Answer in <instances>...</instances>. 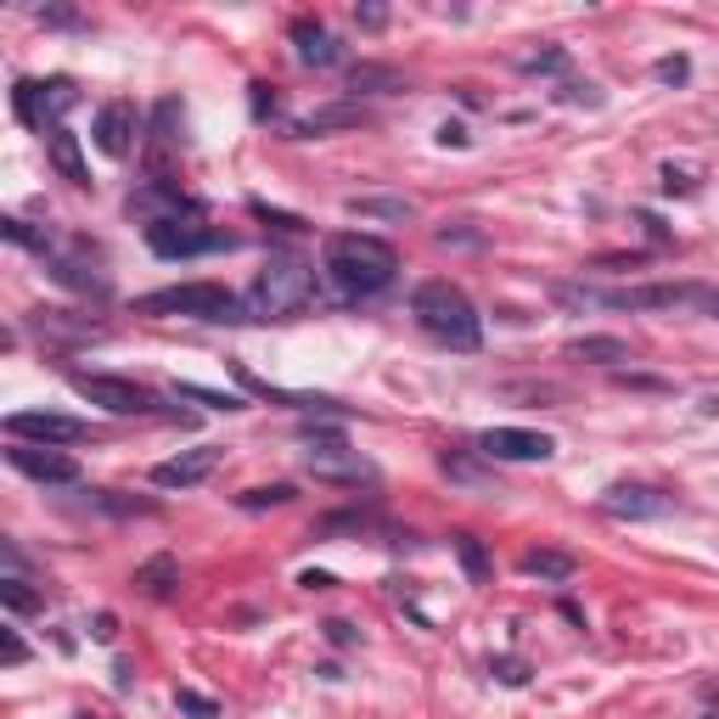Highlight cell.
I'll return each mask as SVG.
<instances>
[{"label": "cell", "mask_w": 719, "mask_h": 719, "mask_svg": "<svg viewBox=\"0 0 719 719\" xmlns=\"http://www.w3.org/2000/svg\"><path fill=\"white\" fill-rule=\"evenodd\" d=\"M321 270L332 275V287L343 298H377L393 287V270H399V254L372 231H338L327 236V254H321Z\"/></svg>", "instance_id": "1"}, {"label": "cell", "mask_w": 719, "mask_h": 719, "mask_svg": "<svg viewBox=\"0 0 719 719\" xmlns=\"http://www.w3.org/2000/svg\"><path fill=\"white\" fill-rule=\"evenodd\" d=\"M411 315H416V327L433 338V343H445L456 354H472L478 343H484V315L472 309V298L445 282V275H427V282H416L411 293Z\"/></svg>", "instance_id": "2"}, {"label": "cell", "mask_w": 719, "mask_h": 719, "mask_svg": "<svg viewBox=\"0 0 719 719\" xmlns=\"http://www.w3.org/2000/svg\"><path fill=\"white\" fill-rule=\"evenodd\" d=\"M568 304H608V309H669V315H714L719 321V287L703 282H647L624 293H590V287H556Z\"/></svg>", "instance_id": "3"}, {"label": "cell", "mask_w": 719, "mask_h": 719, "mask_svg": "<svg viewBox=\"0 0 719 719\" xmlns=\"http://www.w3.org/2000/svg\"><path fill=\"white\" fill-rule=\"evenodd\" d=\"M135 315H186V321H209V327H231L248 321V298H236L220 282H180V287H157L135 298Z\"/></svg>", "instance_id": "4"}, {"label": "cell", "mask_w": 719, "mask_h": 719, "mask_svg": "<svg viewBox=\"0 0 719 719\" xmlns=\"http://www.w3.org/2000/svg\"><path fill=\"white\" fill-rule=\"evenodd\" d=\"M315 298H321V282H315L309 264H298V259H270V264L254 275L248 315H259V321H287V315H304Z\"/></svg>", "instance_id": "5"}, {"label": "cell", "mask_w": 719, "mask_h": 719, "mask_svg": "<svg viewBox=\"0 0 719 719\" xmlns=\"http://www.w3.org/2000/svg\"><path fill=\"white\" fill-rule=\"evenodd\" d=\"M68 388L79 399L102 405L107 416H152L157 411V393L130 382V377H107V372H68Z\"/></svg>", "instance_id": "6"}, {"label": "cell", "mask_w": 719, "mask_h": 719, "mask_svg": "<svg viewBox=\"0 0 719 719\" xmlns=\"http://www.w3.org/2000/svg\"><path fill=\"white\" fill-rule=\"evenodd\" d=\"M146 248L157 259H197V254H220L236 248V236L203 220H164V225H146Z\"/></svg>", "instance_id": "7"}, {"label": "cell", "mask_w": 719, "mask_h": 719, "mask_svg": "<svg viewBox=\"0 0 719 719\" xmlns=\"http://www.w3.org/2000/svg\"><path fill=\"white\" fill-rule=\"evenodd\" d=\"M7 433L17 438V445H46V450L85 445V438H96V427H91V422H79V416H57V411H12V416H7Z\"/></svg>", "instance_id": "8"}, {"label": "cell", "mask_w": 719, "mask_h": 719, "mask_svg": "<svg viewBox=\"0 0 719 719\" xmlns=\"http://www.w3.org/2000/svg\"><path fill=\"white\" fill-rule=\"evenodd\" d=\"M135 220H146V225H164V220H197L203 214V203H197V197H186L175 180H146L141 191H130V203H125Z\"/></svg>", "instance_id": "9"}, {"label": "cell", "mask_w": 719, "mask_h": 719, "mask_svg": "<svg viewBox=\"0 0 719 719\" xmlns=\"http://www.w3.org/2000/svg\"><path fill=\"white\" fill-rule=\"evenodd\" d=\"M478 456H490V461H551L556 438L534 433V427H490V433H478Z\"/></svg>", "instance_id": "10"}, {"label": "cell", "mask_w": 719, "mask_h": 719, "mask_svg": "<svg viewBox=\"0 0 719 719\" xmlns=\"http://www.w3.org/2000/svg\"><path fill=\"white\" fill-rule=\"evenodd\" d=\"M304 467L321 478V484H377V467L360 456V450H349L343 438H338V445H309V450H304Z\"/></svg>", "instance_id": "11"}, {"label": "cell", "mask_w": 719, "mask_h": 719, "mask_svg": "<svg viewBox=\"0 0 719 719\" xmlns=\"http://www.w3.org/2000/svg\"><path fill=\"white\" fill-rule=\"evenodd\" d=\"M596 506H602V517H618V523H658V517L674 511V500L652 484H613Z\"/></svg>", "instance_id": "12"}, {"label": "cell", "mask_w": 719, "mask_h": 719, "mask_svg": "<svg viewBox=\"0 0 719 719\" xmlns=\"http://www.w3.org/2000/svg\"><path fill=\"white\" fill-rule=\"evenodd\" d=\"M7 461H12V472L34 478V484H79V461L62 450H46V445H17L12 438Z\"/></svg>", "instance_id": "13"}, {"label": "cell", "mask_w": 719, "mask_h": 719, "mask_svg": "<svg viewBox=\"0 0 719 719\" xmlns=\"http://www.w3.org/2000/svg\"><path fill=\"white\" fill-rule=\"evenodd\" d=\"M214 467H220V450L214 445H197V450H180L169 461H157L152 467V484L157 490H191V484H203Z\"/></svg>", "instance_id": "14"}, {"label": "cell", "mask_w": 719, "mask_h": 719, "mask_svg": "<svg viewBox=\"0 0 719 719\" xmlns=\"http://www.w3.org/2000/svg\"><path fill=\"white\" fill-rule=\"evenodd\" d=\"M135 130H141V113H135V102H107L102 113H96V146L107 152V157H130V146H135Z\"/></svg>", "instance_id": "15"}, {"label": "cell", "mask_w": 719, "mask_h": 719, "mask_svg": "<svg viewBox=\"0 0 719 719\" xmlns=\"http://www.w3.org/2000/svg\"><path fill=\"white\" fill-rule=\"evenodd\" d=\"M46 157H51V169L68 180V186H91V169H85V152H79V135L73 130H51L46 135Z\"/></svg>", "instance_id": "16"}, {"label": "cell", "mask_w": 719, "mask_h": 719, "mask_svg": "<svg viewBox=\"0 0 719 719\" xmlns=\"http://www.w3.org/2000/svg\"><path fill=\"white\" fill-rule=\"evenodd\" d=\"M293 46H298V62H309V68H332V62L343 57L338 39H332L321 23H309V17L293 23Z\"/></svg>", "instance_id": "17"}, {"label": "cell", "mask_w": 719, "mask_h": 719, "mask_svg": "<svg viewBox=\"0 0 719 719\" xmlns=\"http://www.w3.org/2000/svg\"><path fill=\"white\" fill-rule=\"evenodd\" d=\"M568 360H579V366H624L629 343L613 338V332H590V338H574V343H568Z\"/></svg>", "instance_id": "18"}, {"label": "cell", "mask_w": 719, "mask_h": 719, "mask_svg": "<svg viewBox=\"0 0 719 719\" xmlns=\"http://www.w3.org/2000/svg\"><path fill=\"white\" fill-rule=\"evenodd\" d=\"M517 568H523L529 579H545V585H568L579 574V563H574L568 551H545V545L523 551V556H517Z\"/></svg>", "instance_id": "19"}, {"label": "cell", "mask_w": 719, "mask_h": 719, "mask_svg": "<svg viewBox=\"0 0 719 719\" xmlns=\"http://www.w3.org/2000/svg\"><path fill=\"white\" fill-rule=\"evenodd\" d=\"M349 214L382 220V225H405V220H416V203L411 197H349Z\"/></svg>", "instance_id": "20"}, {"label": "cell", "mask_w": 719, "mask_h": 719, "mask_svg": "<svg viewBox=\"0 0 719 719\" xmlns=\"http://www.w3.org/2000/svg\"><path fill=\"white\" fill-rule=\"evenodd\" d=\"M349 91L354 96H393V91H405V79H399L393 68H382V62H354L349 68Z\"/></svg>", "instance_id": "21"}, {"label": "cell", "mask_w": 719, "mask_h": 719, "mask_svg": "<svg viewBox=\"0 0 719 719\" xmlns=\"http://www.w3.org/2000/svg\"><path fill=\"white\" fill-rule=\"evenodd\" d=\"M360 125H366V113H360V107H321V113H309V118H298V125H293V135H327V130H360Z\"/></svg>", "instance_id": "22"}, {"label": "cell", "mask_w": 719, "mask_h": 719, "mask_svg": "<svg viewBox=\"0 0 719 719\" xmlns=\"http://www.w3.org/2000/svg\"><path fill=\"white\" fill-rule=\"evenodd\" d=\"M135 585L164 602V596H175V585H180V563H175V556H152V563L135 568Z\"/></svg>", "instance_id": "23"}, {"label": "cell", "mask_w": 719, "mask_h": 719, "mask_svg": "<svg viewBox=\"0 0 719 719\" xmlns=\"http://www.w3.org/2000/svg\"><path fill=\"white\" fill-rule=\"evenodd\" d=\"M68 107H79V85L68 73L46 79V85H39V125H46V118H62Z\"/></svg>", "instance_id": "24"}, {"label": "cell", "mask_w": 719, "mask_h": 719, "mask_svg": "<svg viewBox=\"0 0 719 719\" xmlns=\"http://www.w3.org/2000/svg\"><path fill=\"white\" fill-rule=\"evenodd\" d=\"M180 130H186V107L175 96H164V102H157V113H152V141L157 146H180L186 141Z\"/></svg>", "instance_id": "25"}, {"label": "cell", "mask_w": 719, "mask_h": 719, "mask_svg": "<svg viewBox=\"0 0 719 719\" xmlns=\"http://www.w3.org/2000/svg\"><path fill=\"white\" fill-rule=\"evenodd\" d=\"M34 327L51 332V338H102L96 321H73L68 309H34Z\"/></svg>", "instance_id": "26"}, {"label": "cell", "mask_w": 719, "mask_h": 719, "mask_svg": "<svg viewBox=\"0 0 719 719\" xmlns=\"http://www.w3.org/2000/svg\"><path fill=\"white\" fill-rule=\"evenodd\" d=\"M438 467H445L456 484H467V490H490V484H495V478L472 461V450H445V456H438Z\"/></svg>", "instance_id": "27"}, {"label": "cell", "mask_w": 719, "mask_h": 719, "mask_svg": "<svg viewBox=\"0 0 719 719\" xmlns=\"http://www.w3.org/2000/svg\"><path fill=\"white\" fill-rule=\"evenodd\" d=\"M51 275L62 287H79V293H96V298H107V282L96 270H85V264H73V259H51Z\"/></svg>", "instance_id": "28"}, {"label": "cell", "mask_w": 719, "mask_h": 719, "mask_svg": "<svg viewBox=\"0 0 719 719\" xmlns=\"http://www.w3.org/2000/svg\"><path fill=\"white\" fill-rule=\"evenodd\" d=\"M175 399H191V405H209V411H243V405H248V399L220 393V388H203V382H175Z\"/></svg>", "instance_id": "29"}, {"label": "cell", "mask_w": 719, "mask_h": 719, "mask_svg": "<svg viewBox=\"0 0 719 719\" xmlns=\"http://www.w3.org/2000/svg\"><path fill=\"white\" fill-rule=\"evenodd\" d=\"M293 500H298L293 484H264V490H243V495H236V506H243V511H270V506H293Z\"/></svg>", "instance_id": "30"}, {"label": "cell", "mask_w": 719, "mask_h": 719, "mask_svg": "<svg viewBox=\"0 0 719 719\" xmlns=\"http://www.w3.org/2000/svg\"><path fill=\"white\" fill-rule=\"evenodd\" d=\"M0 236H7V243H17V248H34V254H51V243H57L51 231H34L28 220H0Z\"/></svg>", "instance_id": "31"}, {"label": "cell", "mask_w": 719, "mask_h": 719, "mask_svg": "<svg viewBox=\"0 0 719 719\" xmlns=\"http://www.w3.org/2000/svg\"><path fill=\"white\" fill-rule=\"evenodd\" d=\"M0 602H7V613H39L46 608V596L28 590L23 579H0Z\"/></svg>", "instance_id": "32"}, {"label": "cell", "mask_w": 719, "mask_h": 719, "mask_svg": "<svg viewBox=\"0 0 719 719\" xmlns=\"http://www.w3.org/2000/svg\"><path fill=\"white\" fill-rule=\"evenodd\" d=\"M450 545H456V556H461V568H467V579H472V585L490 574V556H484V545H478V534H456Z\"/></svg>", "instance_id": "33"}, {"label": "cell", "mask_w": 719, "mask_h": 719, "mask_svg": "<svg viewBox=\"0 0 719 719\" xmlns=\"http://www.w3.org/2000/svg\"><path fill=\"white\" fill-rule=\"evenodd\" d=\"M96 506H102V511H113V517H152V511H157L152 500H125L118 490H102V495H96Z\"/></svg>", "instance_id": "34"}, {"label": "cell", "mask_w": 719, "mask_h": 719, "mask_svg": "<svg viewBox=\"0 0 719 719\" xmlns=\"http://www.w3.org/2000/svg\"><path fill=\"white\" fill-rule=\"evenodd\" d=\"M12 107H17V118H23V125H34V130H39V85H34V79H17Z\"/></svg>", "instance_id": "35"}, {"label": "cell", "mask_w": 719, "mask_h": 719, "mask_svg": "<svg viewBox=\"0 0 719 719\" xmlns=\"http://www.w3.org/2000/svg\"><path fill=\"white\" fill-rule=\"evenodd\" d=\"M175 708H180V714H191V719H214V714H220V703H214V697H203V692H175Z\"/></svg>", "instance_id": "36"}, {"label": "cell", "mask_w": 719, "mask_h": 719, "mask_svg": "<svg viewBox=\"0 0 719 719\" xmlns=\"http://www.w3.org/2000/svg\"><path fill=\"white\" fill-rule=\"evenodd\" d=\"M259 220H270L275 231H304V220H293V214H282V209H270V203H259V197H254V203H248Z\"/></svg>", "instance_id": "37"}, {"label": "cell", "mask_w": 719, "mask_h": 719, "mask_svg": "<svg viewBox=\"0 0 719 719\" xmlns=\"http://www.w3.org/2000/svg\"><path fill=\"white\" fill-rule=\"evenodd\" d=\"M563 68H568V51H540L523 62V73H563Z\"/></svg>", "instance_id": "38"}, {"label": "cell", "mask_w": 719, "mask_h": 719, "mask_svg": "<svg viewBox=\"0 0 719 719\" xmlns=\"http://www.w3.org/2000/svg\"><path fill=\"white\" fill-rule=\"evenodd\" d=\"M0 641H7V669H17V663H28V641H23V635L7 624V629H0Z\"/></svg>", "instance_id": "39"}, {"label": "cell", "mask_w": 719, "mask_h": 719, "mask_svg": "<svg viewBox=\"0 0 719 719\" xmlns=\"http://www.w3.org/2000/svg\"><path fill=\"white\" fill-rule=\"evenodd\" d=\"M686 73H692L686 57H663V62H658V79H663V85H686Z\"/></svg>", "instance_id": "40"}, {"label": "cell", "mask_w": 719, "mask_h": 719, "mask_svg": "<svg viewBox=\"0 0 719 719\" xmlns=\"http://www.w3.org/2000/svg\"><path fill=\"white\" fill-rule=\"evenodd\" d=\"M618 382H624V388H641V393H669V382H663V377H635V372H618Z\"/></svg>", "instance_id": "41"}, {"label": "cell", "mask_w": 719, "mask_h": 719, "mask_svg": "<svg viewBox=\"0 0 719 719\" xmlns=\"http://www.w3.org/2000/svg\"><path fill=\"white\" fill-rule=\"evenodd\" d=\"M327 641H332V647H354V641H360V635H354V624H343V618H332V624H327Z\"/></svg>", "instance_id": "42"}, {"label": "cell", "mask_w": 719, "mask_h": 719, "mask_svg": "<svg viewBox=\"0 0 719 719\" xmlns=\"http://www.w3.org/2000/svg\"><path fill=\"white\" fill-rule=\"evenodd\" d=\"M254 118H275V91L270 85H254Z\"/></svg>", "instance_id": "43"}, {"label": "cell", "mask_w": 719, "mask_h": 719, "mask_svg": "<svg viewBox=\"0 0 719 719\" xmlns=\"http://www.w3.org/2000/svg\"><path fill=\"white\" fill-rule=\"evenodd\" d=\"M91 635H96V641H113V635H118V618H113V613H96Z\"/></svg>", "instance_id": "44"}, {"label": "cell", "mask_w": 719, "mask_h": 719, "mask_svg": "<svg viewBox=\"0 0 719 719\" xmlns=\"http://www.w3.org/2000/svg\"><path fill=\"white\" fill-rule=\"evenodd\" d=\"M298 585H304V590H332L338 579H332V574H321V568H309V574H304Z\"/></svg>", "instance_id": "45"}, {"label": "cell", "mask_w": 719, "mask_h": 719, "mask_svg": "<svg viewBox=\"0 0 719 719\" xmlns=\"http://www.w3.org/2000/svg\"><path fill=\"white\" fill-rule=\"evenodd\" d=\"M46 23H57V28H79V12H68V7H57V12H39Z\"/></svg>", "instance_id": "46"}, {"label": "cell", "mask_w": 719, "mask_h": 719, "mask_svg": "<svg viewBox=\"0 0 719 719\" xmlns=\"http://www.w3.org/2000/svg\"><path fill=\"white\" fill-rule=\"evenodd\" d=\"M663 191H692V180L681 169H663Z\"/></svg>", "instance_id": "47"}, {"label": "cell", "mask_w": 719, "mask_h": 719, "mask_svg": "<svg viewBox=\"0 0 719 719\" xmlns=\"http://www.w3.org/2000/svg\"><path fill=\"white\" fill-rule=\"evenodd\" d=\"M438 141H445V146H467V130H461V125H445V130H438Z\"/></svg>", "instance_id": "48"}, {"label": "cell", "mask_w": 719, "mask_h": 719, "mask_svg": "<svg viewBox=\"0 0 719 719\" xmlns=\"http://www.w3.org/2000/svg\"><path fill=\"white\" fill-rule=\"evenodd\" d=\"M360 23H366V28H382V23H388V12H382V7H366V12H360Z\"/></svg>", "instance_id": "49"}, {"label": "cell", "mask_w": 719, "mask_h": 719, "mask_svg": "<svg viewBox=\"0 0 719 719\" xmlns=\"http://www.w3.org/2000/svg\"><path fill=\"white\" fill-rule=\"evenodd\" d=\"M73 719H102V714H73Z\"/></svg>", "instance_id": "50"}, {"label": "cell", "mask_w": 719, "mask_h": 719, "mask_svg": "<svg viewBox=\"0 0 719 719\" xmlns=\"http://www.w3.org/2000/svg\"><path fill=\"white\" fill-rule=\"evenodd\" d=\"M708 719H719V714H708Z\"/></svg>", "instance_id": "51"}]
</instances>
